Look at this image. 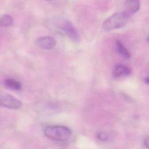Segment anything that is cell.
Instances as JSON below:
<instances>
[{"mask_svg":"<svg viewBox=\"0 0 149 149\" xmlns=\"http://www.w3.org/2000/svg\"><path fill=\"white\" fill-rule=\"evenodd\" d=\"M44 132L48 138L58 141H68L72 136L71 130L62 125H48Z\"/></svg>","mask_w":149,"mask_h":149,"instance_id":"obj_1","label":"cell"},{"mask_svg":"<svg viewBox=\"0 0 149 149\" xmlns=\"http://www.w3.org/2000/svg\"><path fill=\"white\" fill-rule=\"evenodd\" d=\"M129 18V16L125 12L115 13L104 22L102 27L106 31L123 27L128 22Z\"/></svg>","mask_w":149,"mask_h":149,"instance_id":"obj_2","label":"cell"},{"mask_svg":"<svg viewBox=\"0 0 149 149\" xmlns=\"http://www.w3.org/2000/svg\"><path fill=\"white\" fill-rule=\"evenodd\" d=\"M0 105L10 109H19L22 105V102L9 94H5L0 96Z\"/></svg>","mask_w":149,"mask_h":149,"instance_id":"obj_3","label":"cell"},{"mask_svg":"<svg viewBox=\"0 0 149 149\" xmlns=\"http://www.w3.org/2000/svg\"><path fill=\"white\" fill-rule=\"evenodd\" d=\"M59 28L74 41H79V35L77 30L68 20H63L59 24Z\"/></svg>","mask_w":149,"mask_h":149,"instance_id":"obj_4","label":"cell"},{"mask_svg":"<svg viewBox=\"0 0 149 149\" xmlns=\"http://www.w3.org/2000/svg\"><path fill=\"white\" fill-rule=\"evenodd\" d=\"M35 42L37 47L45 50H50L53 49L56 44V40L51 36L39 37L36 39Z\"/></svg>","mask_w":149,"mask_h":149,"instance_id":"obj_5","label":"cell"},{"mask_svg":"<svg viewBox=\"0 0 149 149\" xmlns=\"http://www.w3.org/2000/svg\"><path fill=\"white\" fill-rule=\"evenodd\" d=\"M140 7V3L139 0H127L125 3V12L130 16L136 13Z\"/></svg>","mask_w":149,"mask_h":149,"instance_id":"obj_6","label":"cell"},{"mask_svg":"<svg viewBox=\"0 0 149 149\" xmlns=\"http://www.w3.org/2000/svg\"><path fill=\"white\" fill-rule=\"evenodd\" d=\"M130 73V69L126 66L122 64L115 65L113 70V75L115 77L126 76Z\"/></svg>","mask_w":149,"mask_h":149,"instance_id":"obj_7","label":"cell"},{"mask_svg":"<svg viewBox=\"0 0 149 149\" xmlns=\"http://www.w3.org/2000/svg\"><path fill=\"white\" fill-rule=\"evenodd\" d=\"M116 49L118 52L124 58L129 59L130 56V53L128 51L127 49L125 47V46L119 41H117L116 42Z\"/></svg>","mask_w":149,"mask_h":149,"instance_id":"obj_8","label":"cell"},{"mask_svg":"<svg viewBox=\"0 0 149 149\" xmlns=\"http://www.w3.org/2000/svg\"><path fill=\"white\" fill-rule=\"evenodd\" d=\"M5 86L12 90H19L22 88V83L13 79H8L5 81Z\"/></svg>","mask_w":149,"mask_h":149,"instance_id":"obj_9","label":"cell"},{"mask_svg":"<svg viewBox=\"0 0 149 149\" xmlns=\"http://www.w3.org/2000/svg\"><path fill=\"white\" fill-rule=\"evenodd\" d=\"M13 23L12 17L8 15H5L0 17V26L6 27L12 25Z\"/></svg>","mask_w":149,"mask_h":149,"instance_id":"obj_10","label":"cell"},{"mask_svg":"<svg viewBox=\"0 0 149 149\" xmlns=\"http://www.w3.org/2000/svg\"><path fill=\"white\" fill-rule=\"evenodd\" d=\"M109 134L107 133L104 132H101L97 134V139L100 141H107L109 139Z\"/></svg>","mask_w":149,"mask_h":149,"instance_id":"obj_11","label":"cell"},{"mask_svg":"<svg viewBox=\"0 0 149 149\" xmlns=\"http://www.w3.org/2000/svg\"><path fill=\"white\" fill-rule=\"evenodd\" d=\"M144 143L145 146H146V147L147 148V147H148V137H147L146 139H144Z\"/></svg>","mask_w":149,"mask_h":149,"instance_id":"obj_12","label":"cell"},{"mask_svg":"<svg viewBox=\"0 0 149 149\" xmlns=\"http://www.w3.org/2000/svg\"><path fill=\"white\" fill-rule=\"evenodd\" d=\"M144 82H145L147 84H148V77L147 76L144 78Z\"/></svg>","mask_w":149,"mask_h":149,"instance_id":"obj_13","label":"cell"},{"mask_svg":"<svg viewBox=\"0 0 149 149\" xmlns=\"http://www.w3.org/2000/svg\"><path fill=\"white\" fill-rule=\"evenodd\" d=\"M45 1H52V0H45Z\"/></svg>","mask_w":149,"mask_h":149,"instance_id":"obj_14","label":"cell"}]
</instances>
